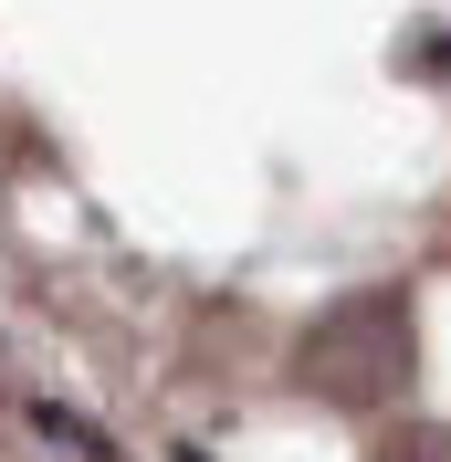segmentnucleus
<instances>
[{
    "instance_id": "nucleus-2",
    "label": "nucleus",
    "mask_w": 451,
    "mask_h": 462,
    "mask_svg": "<svg viewBox=\"0 0 451 462\" xmlns=\"http://www.w3.org/2000/svg\"><path fill=\"white\" fill-rule=\"evenodd\" d=\"M367 462H451V420H410V431H389Z\"/></svg>"
},
{
    "instance_id": "nucleus-1",
    "label": "nucleus",
    "mask_w": 451,
    "mask_h": 462,
    "mask_svg": "<svg viewBox=\"0 0 451 462\" xmlns=\"http://www.w3.org/2000/svg\"><path fill=\"white\" fill-rule=\"evenodd\" d=\"M410 357H420L410 305H399V294H346V305H326V316L305 326L294 378H305L315 400H336V410H378V400L410 389Z\"/></svg>"
}]
</instances>
